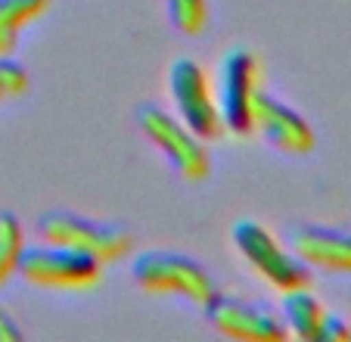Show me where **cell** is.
Masks as SVG:
<instances>
[{
  "mask_svg": "<svg viewBox=\"0 0 351 342\" xmlns=\"http://www.w3.org/2000/svg\"><path fill=\"white\" fill-rule=\"evenodd\" d=\"M38 237L44 243H56L66 249H78L97 262H119L131 249V233L119 224L93 221L75 212H47L38 221Z\"/></svg>",
  "mask_w": 351,
  "mask_h": 342,
  "instance_id": "6",
  "label": "cell"
},
{
  "mask_svg": "<svg viewBox=\"0 0 351 342\" xmlns=\"http://www.w3.org/2000/svg\"><path fill=\"white\" fill-rule=\"evenodd\" d=\"M50 10V0H0V56H13L25 28Z\"/></svg>",
  "mask_w": 351,
  "mask_h": 342,
  "instance_id": "12",
  "label": "cell"
},
{
  "mask_svg": "<svg viewBox=\"0 0 351 342\" xmlns=\"http://www.w3.org/2000/svg\"><path fill=\"white\" fill-rule=\"evenodd\" d=\"M137 128L162 156L171 162L178 171V178L199 184L212 174V156H208L206 140L193 134L174 112L162 109L156 103H140L137 106Z\"/></svg>",
  "mask_w": 351,
  "mask_h": 342,
  "instance_id": "3",
  "label": "cell"
},
{
  "mask_svg": "<svg viewBox=\"0 0 351 342\" xmlns=\"http://www.w3.org/2000/svg\"><path fill=\"white\" fill-rule=\"evenodd\" d=\"M252 134H258L267 146L286 156H308L317 146V134H314L311 122L289 103L277 100L274 93L258 91L252 112Z\"/></svg>",
  "mask_w": 351,
  "mask_h": 342,
  "instance_id": "9",
  "label": "cell"
},
{
  "mask_svg": "<svg viewBox=\"0 0 351 342\" xmlns=\"http://www.w3.org/2000/svg\"><path fill=\"white\" fill-rule=\"evenodd\" d=\"M206 317L221 336L239 342H283L289 339L280 311H271L258 302H245L239 296L215 293L206 305Z\"/></svg>",
  "mask_w": 351,
  "mask_h": 342,
  "instance_id": "8",
  "label": "cell"
},
{
  "mask_svg": "<svg viewBox=\"0 0 351 342\" xmlns=\"http://www.w3.org/2000/svg\"><path fill=\"white\" fill-rule=\"evenodd\" d=\"M326 315H330L326 305L320 302L314 293H308V286L286 290L283 299H280V321H283L286 333L295 336V339L317 342Z\"/></svg>",
  "mask_w": 351,
  "mask_h": 342,
  "instance_id": "11",
  "label": "cell"
},
{
  "mask_svg": "<svg viewBox=\"0 0 351 342\" xmlns=\"http://www.w3.org/2000/svg\"><path fill=\"white\" fill-rule=\"evenodd\" d=\"M258 91H261L258 56L252 50H245V47L227 50L218 62V81H215L224 131L237 134V137H249L252 134V112H255Z\"/></svg>",
  "mask_w": 351,
  "mask_h": 342,
  "instance_id": "7",
  "label": "cell"
},
{
  "mask_svg": "<svg viewBox=\"0 0 351 342\" xmlns=\"http://www.w3.org/2000/svg\"><path fill=\"white\" fill-rule=\"evenodd\" d=\"M348 339H351V323L339 315H326L317 342H348Z\"/></svg>",
  "mask_w": 351,
  "mask_h": 342,
  "instance_id": "16",
  "label": "cell"
},
{
  "mask_svg": "<svg viewBox=\"0 0 351 342\" xmlns=\"http://www.w3.org/2000/svg\"><path fill=\"white\" fill-rule=\"evenodd\" d=\"M286 243L311 271L351 274V233L320 224H292Z\"/></svg>",
  "mask_w": 351,
  "mask_h": 342,
  "instance_id": "10",
  "label": "cell"
},
{
  "mask_svg": "<svg viewBox=\"0 0 351 342\" xmlns=\"http://www.w3.org/2000/svg\"><path fill=\"white\" fill-rule=\"evenodd\" d=\"M168 93L178 109V119L190 128L193 134L206 140L224 137V119H221L218 93H215L212 78L206 69L190 56H178L168 66Z\"/></svg>",
  "mask_w": 351,
  "mask_h": 342,
  "instance_id": "5",
  "label": "cell"
},
{
  "mask_svg": "<svg viewBox=\"0 0 351 342\" xmlns=\"http://www.w3.org/2000/svg\"><path fill=\"white\" fill-rule=\"evenodd\" d=\"M25 249V227L13 212H0V286H7L19 271V258Z\"/></svg>",
  "mask_w": 351,
  "mask_h": 342,
  "instance_id": "13",
  "label": "cell"
},
{
  "mask_svg": "<svg viewBox=\"0 0 351 342\" xmlns=\"http://www.w3.org/2000/svg\"><path fill=\"white\" fill-rule=\"evenodd\" d=\"M168 10V22H171L174 32L186 34V38H196L208 28L212 22V7L208 0H165Z\"/></svg>",
  "mask_w": 351,
  "mask_h": 342,
  "instance_id": "14",
  "label": "cell"
},
{
  "mask_svg": "<svg viewBox=\"0 0 351 342\" xmlns=\"http://www.w3.org/2000/svg\"><path fill=\"white\" fill-rule=\"evenodd\" d=\"M131 274L134 283L149 296H178L190 305H199V308H206L212 302V296L218 293L212 274L184 252H140L131 262Z\"/></svg>",
  "mask_w": 351,
  "mask_h": 342,
  "instance_id": "2",
  "label": "cell"
},
{
  "mask_svg": "<svg viewBox=\"0 0 351 342\" xmlns=\"http://www.w3.org/2000/svg\"><path fill=\"white\" fill-rule=\"evenodd\" d=\"M16 339H22L19 323H16L13 315H10V311L0 305V342H16Z\"/></svg>",
  "mask_w": 351,
  "mask_h": 342,
  "instance_id": "17",
  "label": "cell"
},
{
  "mask_svg": "<svg viewBox=\"0 0 351 342\" xmlns=\"http://www.w3.org/2000/svg\"><path fill=\"white\" fill-rule=\"evenodd\" d=\"M230 240L239 258L277 293L311 283V268L289 249L286 240H280L271 227H265L255 218H239L230 227Z\"/></svg>",
  "mask_w": 351,
  "mask_h": 342,
  "instance_id": "1",
  "label": "cell"
},
{
  "mask_svg": "<svg viewBox=\"0 0 351 342\" xmlns=\"http://www.w3.org/2000/svg\"><path fill=\"white\" fill-rule=\"evenodd\" d=\"M16 274L32 286H40V290L87 293L93 286H99V280H103V262L56 243H25Z\"/></svg>",
  "mask_w": 351,
  "mask_h": 342,
  "instance_id": "4",
  "label": "cell"
},
{
  "mask_svg": "<svg viewBox=\"0 0 351 342\" xmlns=\"http://www.w3.org/2000/svg\"><path fill=\"white\" fill-rule=\"evenodd\" d=\"M32 87L28 72L13 60V56H0V106L22 100Z\"/></svg>",
  "mask_w": 351,
  "mask_h": 342,
  "instance_id": "15",
  "label": "cell"
}]
</instances>
